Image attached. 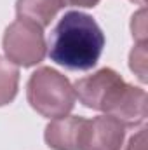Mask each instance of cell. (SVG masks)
I'll use <instances>...</instances> for the list:
<instances>
[{
    "mask_svg": "<svg viewBox=\"0 0 148 150\" xmlns=\"http://www.w3.org/2000/svg\"><path fill=\"white\" fill-rule=\"evenodd\" d=\"M49 58L68 70H91L101 58L105 33L92 16L70 11L66 12L49 37Z\"/></svg>",
    "mask_w": 148,
    "mask_h": 150,
    "instance_id": "1",
    "label": "cell"
},
{
    "mask_svg": "<svg viewBox=\"0 0 148 150\" xmlns=\"http://www.w3.org/2000/svg\"><path fill=\"white\" fill-rule=\"evenodd\" d=\"M30 107L45 119H59L73 110L75 89L72 82L54 68L42 67L30 75L26 84Z\"/></svg>",
    "mask_w": 148,
    "mask_h": 150,
    "instance_id": "2",
    "label": "cell"
},
{
    "mask_svg": "<svg viewBox=\"0 0 148 150\" xmlns=\"http://www.w3.org/2000/svg\"><path fill=\"white\" fill-rule=\"evenodd\" d=\"M2 47L5 58L16 67H35L45 58L47 51L44 28L33 21L18 18L7 26L2 38Z\"/></svg>",
    "mask_w": 148,
    "mask_h": 150,
    "instance_id": "3",
    "label": "cell"
},
{
    "mask_svg": "<svg viewBox=\"0 0 148 150\" xmlns=\"http://www.w3.org/2000/svg\"><path fill=\"white\" fill-rule=\"evenodd\" d=\"M127 82L111 68H101L96 74L78 79L75 82V96L78 101L98 112L108 113L118 101Z\"/></svg>",
    "mask_w": 148,
    "mask_h": 150,
    "instance_id": "4",
    "label": "cell"
},
{
    "mask_svg": "<svg viewBox=\"0 0 148 150\" xmlns=\"http://www.w3.org/2000/svg\"><path fill=\"white\" fill-rule=\"evenodd\" d=\"M125 138V127L111 115L87 119L80 150H120Z\"/></svg>",
    "mask_w": 148,
    "mask_h": 150,
    "instance_id": "5",
    "label": "cell"
},
{
    "mask_svg": "<svg viewBox=\"0 0 148 150\" xmlns=\"http://www.w3.org/2000/svg\"><path fill=\"white\" fill-rule=\"evenodd\" d=\"M87 119L70 115L59 117L47 124L44 140L52 150H80Z\"/></svg>",
    "mask_w": 148,
    "mask_h": 150,
    "instance_id": "6",
    "label": "cell"
},
{
    "mask_svg": "<svg viewBox=\"0 0 148 150\" xmlns=\"http://www.w3.org/2000/svg\"><path fill=\"white\" fill-rule=\"evenodd\" d=\"M147 107L148 98L145 89L127 84L122 96L118 98V101L113 105V108L106 115L115 117L118 122L124 124V127H134V126H140L145 122Z\"/></svg>",
    "mask_w": 148,
    "mask_h": 150,
    "instance_id": "7",
    "label": "cell"
},
{
    "mask_svg": "<svg viewBox=\"0 0 148 150\" xmlns=\"http://www.w3.org/2000/svg\"><path fill=\"white\" fill-rule=\"evenodd\" d=\"M65 7V0H18L16 14L21 19H28L45 28Z\"/></svg>",
    "mask_w": 148,
    "mask_h": 150,
    "instance_id": "8",
    "label": "cell"
},
{
    "mask_svg": "<svg viewBox=\"0 0 148 150\" xmlns=\"http://www.w3.org/2000/svg\"><path fill=\"white\" fill-rule=\"evenodd\" d=\"M19 86V70L7 58L0 56V107L9 105L16 94Z\"/></svg>",
    "mask_w": 148,
    "mask_h": 150,
    "instance_id": "9",
    "label": "cell"
},
{
    "mask_svg": "<svg viewBox=\"0 0 148 150\" xmlns=\"http://www.w3.org/2000/svg\"><path fill=\"white\" fill-rule=\"evenodd\" d=\"M147 42H136L129 54V68L141 82H147Z\"/></svg>",
    "mask_w": 148,
    "mask_h": 150,
    "instance_id": "10",
    "label": "cell"
},
{
    "mask_svg": "<svg viewBox=\"0 0 148 150\" xmlns=\"http://www.w3.org/2000/svg\"><path fill=\"white\" fill-rule=\"evenodd\" d=\"M147 11L141 7L131 21V30H132V38L134 42H147Z\"/></svg>",
    "mask_w": 148,
    "mask_h": 150,
    "instance_id": "11",
    "label": "cell"
},
{
    "mask_svg": "<svg viewBox=\"0 0 148 150\" xmlns=\"http://www.w3.org/2000/svg\"><path fill=\"white\" fill-rule=\"evenodd\" d=\"M120 150H148L147 145V127H141L136 134H132L125 145H122Z\"/></svg>",
    "mask_w": 148,
    "mask_h": 150,
    "instance_id": "12",
    "label": "cell"
},
{
    "mask_svg": "<svg viewBox=\"0 0 148 150\" xmlns=\"http://www.w3.org/2000/svg\"><path fill=\"white\" fill-rule=\"evenodd\" d=\"M65 4L75 5V7H96L99 4V0H65Z\"/></svg>",
    "mask_w": 148,
    "mask_h": 150,
    "instance_id": "13",
    "label": "cell"
},
{
    "mask_svg": "<svg viewBox=\"0 0 148 150\" xmlns=\"http://www.w3.org/2000/svg\"><path fill=\"white\" fill-rule=\"evenodd\" d=\"M131 2H136V4H140V5H145V0H131Z\"/></svg>",
    "mask_w": 148,
    "mask_h": 150,
    "instance_id": "14",
    "label": "cell"
}]
</instances>
